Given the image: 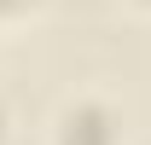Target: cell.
<instances>
[{"label": "cell", "mask_w": 151, "mask_h": 145, "mask_svg": "<svg viewBox=\"0 0 151 145\" xmlns=\"http://www.w3.org/2000/svg\"><path fill=\"white\" fill-rule=\"evenodd\" d=\"M18 6H29V0H0V12H18Z\"/></svg>", "instance_id": "6da1fadb"}]
</instances>
